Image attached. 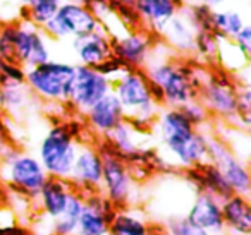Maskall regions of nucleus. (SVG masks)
I'll list each match as a JSON object with an SVG mask.
<instances>
[{
	"label": "nucleus",
	"instance_id": "obj_1",
	"mask_svg": "<svg viewBox=\"0 0 251 235\" xmlns=\"http://www.w3.org/2000/svg\"><path fill=\"white\" fill-rule=\"evenodd\" d=\"M151 127L176 165L188 170L208 162V134L193 127L179 108H160Z\"/></svg>",
	"mask_w": 251,
	"mask_h": 235
},
{
	"label": "nucleus",
	"instance_id": "obj_2",
	"mask_svg": "<svg viewBox=\"0 0 251 235\" xmlns=\"http://www.w3.org/2000/svg\"><path fill=\"white\" fill-rule=\"evenodd\" d=\"M148 81L162 91L164 107L179 108L198 98L201 72L198 66H189L177 57H158L151 50L143 67Z\"/></svg>",
	"mask_w": 251,
	"mask_h": 235
},
{
	"label": "nucleus",
	"instance_id": "obj_3",
	"mask_svg": "<svg viewBox=\"0 0 251 235\" xmlns=\"http://www.w3.org/2000/svg\"><path fill=\"white\" fill-rule=\"evenodd\" d=\"M0 59L23 69L36 67L52 59L50 43L43 29L23 19L0 28Z\"/></svg>",
	"mask_w": 251,
	"mask_h": 235
},
{
	"label": "nucleus",
	"instance_id": "obj_4",
	"mask_svg": "<svg viewBox=\"0 0 251 235\" xmlns=\"http://www.w3.org/2000/svg\"><path fill=\"white\" fill-rule=\"evenodd\" d=\"M112 93L124 110L126 120L131 122L140 132H148L162 107L153 101L150 81L143 69H129L112 81Z\"/></svg>",
	"mask_w": 251,
	"mask_h": 235
},
{
	"label": "nucleus",
	"instance_id": "obj_5",
	"mask_svg": "<svg viewBox=\"0 0 251 235\" xmlns=\"http://www.w3.org/2000/svg\"><path fill=\"white\" fill-rule=\"evenodd\" d=\"M79 131V129H77ZM73 122L55 124L47 131L38 144V155L43 170L53 179H69L81 142Z\"/></svg>",
	"mask_w": 251,
	"mask_h": 235
},
{
	"label": "nucleus",
	"instance_id": "obj_6",
	"mask_svg": "<svg viewBox=\"0 0 251 235\" xmlns=\"http://www.w3.org/2000/svg\"><path fill=\"white\" fill-rule=\"evenodd\" d=\"M0 177L18 196L35 201L49 175L36 155L9 148L0 158Z\"/></svg>",
	"mask_w": 251,
	"mask_h": 235
},
{
	"label": "nucleus",
	"instance_id": "obj_7",
	"mask_svg": "<svg viewBox=\"0 0 251 235\" xmlns=\"http://www.w3.org/2000/svg\"><path fill=\"white\" fill-rule=\"evenodd\" d=\"M74 70V64L50 59L49 62L26 69L25 84L33 96L50 103L66 105L73 88Z\"/></svg>",
	"mask_w": 251,
	"mask_h": 235
},
{
	"label": "nucleus",
	"instance_id": "obj_8",
	"mask_svg": "<svg viewBox=\"0 0 251 235\" xmlns=\"http://www.w3.org/2000/svg\"><path fill=\"white\" fill-rule=\"evenodd\" d=\"M198 100L208 110L210 117L234 124V120H236L237 81L232 79V76L224 69L206 70L205 74H201Z\"/></svg>",
	"mask_w": 251,
	"mask_h": 235
},
{
	"label": "nucleus",
	"instance_id": "obj_9",
	"mask_svg": "<svg viewBox=\"0 0 251 235\" xmlns=\"http://www.w3.org/2000/svg\"><path fill=\"white\" fill-rule=\"evenodd\" d=\"M98 151H100L101 162H103L100 192L103 194L115 208L131 206L133 196H134V187H136V180L133 179L129 165H127L119 155H115L105 142H101Z\"/></svg>",
	"mask_w": 251,
	"mask_h": 235
},
{
	"label": "nucleus",
	"instance_id": "obj_10",
	"mask_svg": "<svg viewBox=\"0 0 251 235\" xmlns=\"http://www.w3.org/2000/svg\"><path fill=\"white\" fill-rule=\"evenodd\" d=\"M100 21L81 2L64 0L55 18L43 28L49 40H77L100 28Z\"/></svg>",
	"mask_w": 251,
	"mask_h": 235
},
{
	"label": "nucleus",
	"instance_id": "obj_11",
	"mask_svg": "<svg viewBox=\"0 0 251 235\" xmlns=\"http://www.w3.org/2000/svg\"><path fill=\"white\" fill-rule=\"evenodd\" d=\"M208 162L222 173L234 194L250 197L251 177L246 162L217 136H208Z\"/></svg>",
	"mask_w": 251,
	"mask_h": 235
},
{
	"label": "nucleus",
	"instance_id": "obj_12",
	"mask_svg": "<svg viewBox=\"0 0 251 235\" xmlns=\"http://www.w3.org/2000/svg\"><path fill=\"white\" fill-rule=\"evenodd\" d=\"M108 93H112L110 79H107L93 67L76 66L67 105H71L74 112L84 115V112L90 110L97 101H100Z\"/></svg>",
	"mask_w": 251,
	"mask_h": 235
},
{
	"label": "nucleus",
	"instance_id": "obj_13",
	"mask_svg": "<svg viewBox=\"0 0 251 235\" xmlns=\"http://www.w3.org/2000/svg\"><path fill=\"white\" fill-rule=\"evenodd\" d=\"M157 36L147 29H126L122 35L112 40V55L117 57L129 69H143L148 62L153 47L157 45Z\"/></svg>",
	"mask_w": 251,
	"mask_h": 235
},
{
	"label": "nucleus",
	"instance_id": "obj_14",
	"mask_svg": "<svg viewBox=\"0 0 251 235\" xmlns=\"http://www.w3.org/2000/svg\"><path fill=\"white\" fill-rule=\"evenodd\" d=\"M101 170H103V162H101V155L98 148L91 144H81L67 180L71 182L73 189L81 192L83 196L90 192H97V190H100Z\"/></svg>",
	"mask_w": 251,
	"mask_h": 235
},
{
	"label": "nucleus",
	"instance_id": "obj_15",
	"mask_svg": "<svg viewBox=\"0 0 251 235\" xmlns=\"http://www.w3.org/2000/svg\"><path fill=\"white\" fill-rule=\"evenodd\" d=\"M84 208L77 221L76 235H110V220L117 208L100 192L84 194Z\"/></svg>",
	"mask_w": 251,
	"mask_h": 235
},
{
	"label": "nucleus",
	"instance_id": "obj_16",
	"mask_svg": "<svg viewBox=\"0 0 251 235\" xmlns=\"http://www.w3.org/2000/svg\"><path fill=\"white\" fill-rule=\"evenodd\" d=\"M186 218L210 235H227L222 220V203L208 192H196Z\"/></svg>",
	"mask_w": 251,
	"mask_h": 235
},
{
	"label": "nucleus",
	"instance_id": "obj_17",
	"mask_svg": "<svg viewBox=\"0 0 251 235\" xmlns=\"http://www.w3.org/2000/svg\"><path fill=\"white\" fill-rule=\"evenodd\" d=\"M184 7V0H134V9L141 26L148 33L160 36L169 21Z\"/></svg>",
	"mask_w": 251,
	"mask_h": 235
},
{
	"label": "nucleus",
	"instance_id": "obj_18",
	"mask_svg": "<svg viewBox=\"0 0 251 235\" xmlns=\"http://www.w3.org/2000/svg\"><path fill=\"white\" fill-rule=\"evenodd\" d=\"M73 48L77 59L76 66L97 69L98 66H101L105 60L112 57V40L110 35L103 29V26H100L91 35L73 40Z\"/></svg>",
	"mask_w": 251,
	"mask_h": 235
},
{
	"label": "nucleus",
	"instance_id": "obj_19",
	"mask_svg": "<svg viewBox=\"0 0 251 235\" xmlns=\"http://www.w3.org/2000/svg\"><path fill=\"white\" fill-rule=\"evenodd\" d=\"M84 118L93 134L105 138L112 129L117 127L122 120H126V115L115 94L108 93L100 101H97L90 110L84 112Z\"/></svg>",
	"mask_w": 251,
	"mask_h": 235
},
{
	"label": "nucleus",
	"instance_id": "obj_20",
	"mask_svg": "<svg viewBox=\"0 0 251 235\" xmlns=\"http://www.w3.org/2000/svg\"><path fill=\"white\" fill-rule=\"evenodd\" d=\"M73 190V186H71V182L67 179L49 177L35 199L38 203V210L42 213V216H45L50 221L59 218L66 210L67 199H69Z\"/></svg>",
	"mask_w": 251,
	"mask_h": 235
},
{
	"label": "nucleus",
	"instance_id": "obj_21",
	"mask_svg": "<svg viewBox=\"0 0 251 235\" xmlns=\"http://www.w3.org/2000/svg\"><path fill=\"white\" fill-rule=\"evenodd\" d=\"M196 29L184 14V11H179L171 21L162 29L160 38L169 45L167 48L177 52L179 55H193L195 53V38Z\"/></svg>",
	"mask_w": 251,
	"mask_h": 235
},
{
	"label": "nucleus",
	"instance_id": "obj_22",
	"mask_svg": "<svg viewBox=\"0 0 251 235\" xmlns=\"http://www.w3.org/2000/svg\"><path fill=\"white\" fill-rule=\"evenodd\" d=\"M184 175L188 179V182L196 187V192H208L213 197H217L220 203L234 194L230 186L227 184V180L222 177V173L210 162L188 168Z\"/></svg>",
	"mask_w": 251,
	"mask_h": 235
},
{
	"label": "nucleus",
	"instance_id": "obj_23",
	"mask_svg": "<svg viewBox=\"0 0 251 235\" xmlns=\"http://www.w3.org/2000/svg\"><path fill=\"white\" fill-rule=\"evenodd\" d=\"M222 220L226 234L251 235V204L250 197L232 194L222 201Z\"/></svg>",
	"mask_w": 251,
	"mask_h": 235
},
{
	"label": "nucleus",
	"instance_id": "obj_24",
	"mask_svg": "<svg viewBox=\"0 0 251 235\" xmlns=\"http://www.w3.org/2000/svg\"><path fill=\"white\" fill-rule=\"evenodd\" d=\"M150 225L141 211L131 206L117 208L110 220V235H145Z\"/></svg>",
	"mask_w": 251,
	"mask_h": 235
},
{
	"label": "nucleus",
	"instance_id": "obj_25",
	"mask_svg": "<svg viewBox=\"0 0 251 235\" xmlns=\"http://www.w3.org/2000/svg\"><path fill=\"white\" fill-rule=\"evenodd\" d=\"M84 208V197L81 192L73 190L67 199L66 210L59 218L50 221V234L53 235H76L77 221H79L81 211Z\"/></svg>",
	"mask_w": 251,
	"mask_h": 235
},
{
	"label": "nucleus",
	"instance_id": "obj_26",
	"mask_svg": "<svg viewBox=\"0 0 251 235\" xmlns=\"http://www.w3.org/2000/svg\"><path fill=\"white\" fill-rule=\"evenodd\" d=\"M33 100L31 91L25 83H5L0 84V112L19 114Z\"/></svg>",
	"mask_w": 251,
	"mask_h": 235
},
{
	"label": "nucleus",
	"instance_id": "obj_27",
	"mask_svg": "<svg viewBox=\"0 0 251 235\" xmlns=\"http://www.w3.org/2000/svg\"><path fill=\"white\" fill-rule=\"evenodd\" d=\"M64 0H33L31 4L25 9L23 18L29 21L33 26L43 29L53 18L62 5Z\"/></svg>",
	"mask_w": 251,
	"mask_h": 235
},
{
	"label": "nucleus",
	"instance_id": "obj_28",
	"mask_svg": "<svg viewBox=\"0 0 251 235\" xmlns=\"http://www.w3.org/2000/svg\"><path fill=\"white\" fill-rule=\"evenodd\" d=\"M234 124L243 131H248L251 124V90L250 83L237 81V101H236V120Z\"/></svg>",
	"mask_w": 251,
	"mask_h": 235
},
{
	"label": "nucleus",
	"instance_id": "obj_29",
	"mask_svg": "<svg viewBox=\"0 0 251 235\" xmlns=\"http://www.w3.org/2000/svg\"><path fill=\"white\" fill-rule=\"evenodd\" d=\"M220 40L212 31H198L195 38V55L205 62H213L219 55Z\"/></svg>",
	"mask_w": 251,
	"mask_h": 235
},
{
	"label": "nucleus",
	"instance_id": "obj_30",
	"mask_svg": "<svg viewBox=\"0 0 251 235\" xmlns=\"http://www.w3.org/2000/svg\"><path fill=\"white\" fill-rule=\"evenodd\" d=\"M165 235H210L203 228L196 227L195 223L186 218V214H176V216H169L165 223L162 225Z\"/></svg>",
	"mask_w": 251,
	"mask_h": 235
},
{
	"label": "nucleus",
	"instance_id": "obj_31",
	"mask_svg": "<svg viewBox=\"0 0 251 235\" xmlns=\"http://www.w3.org/2000/svg\"><path fill=\"white\" fill-rule=\"evenodd\" d=\"M179 110H181L182 115L188 118L189 124H191L193 127L200 129V131H203V127L210 122L208 110L203 107V103L198 100V98H196V100L188 101V103H184L182 107H179Z\"/></svg>",
	"mask_w": 251,
	"mask_h": 235
},
{
	"label": "nucleus",
	"instance_id": "obj_32",
	"mask_svg": "<svg viewBox=\"0 0 251 235\" xmlns=\"http://www.w3.org/2000/svg\"><path fill=\"white\" fill-rule=\"evenodd\" d=\"M25 72H26V69H23L18 64L0 59V84L25 83Z\"/></svg>",
	"mask_w": 251,
	"mask_h": 235
},
{
	"label": "nucleus",
	"instance_id": "obj_33",
	"mask_svg": "<svg viewBox=\"0 0 251 235\" xmlns=\"http://www.w3.org/2000/svg\"><path fill=\"white\" fill-rule=\"evenodd\" d=\"M97 70L100 74H103V76L107 77V79L115 81L119 76H121V74H124L126 70H129V67L126 66L124 62H121V60H119L117 57L112 55L110 59L105 60V62L101 64V66H98Z\"/></svg>",
	"mask_w": 251,
	"mask_h": 235
},
{
	"label": "nucleus",
	"instance_id": "obj_34",
	"mask_svg": "<svg viewBox=\"0 0 251 235\" xmlns=\"http://www.w3.org/2000/svg\"><path fill=\"white\" fill-rule=\"evenodd\" d=\"M248 23L244 21L243 14L237 11H227V23H226V40H232Z\"/></svg>",
	"mask_w": 251,
	"mask_h": 235
},
{
	"label": "nucleus",
	"instance_id": "obj_35",
	"mask_svg": "<svg viewBox=\"0 0 251 235\" xmlns=\"http://www.w3.org/2000/svg\"><path fill=\"white\" fill-rule=\"evenodd\" d=\"M232 43L237 47L243 55H246L250 59V53H251V26L246 24L236 36L232 38Z\"/></svg>",
	"mask_w": 251,
	"mask_h": 235
},
{
	"label": "nucleus",
	"instance_id": "obj_36",
	"mask_svg": "<svg viewBox=\"0 0 251 235\" xmlns=\"http://www.w3.org/2000/svg\"><path fill=\"white\" fill-rule=\"evenodd\" d=\"M0 235H35L28 227L19 225L18 221H11L7 225H0Z\"/></svg>",
	"mask_w": 251,
	"mask_h": 235
},
{
	"label": "nucleus",
	"instance_id": "obj_37",
	"mask_svg": "<svg viewBox=\"0 0 251 235\" xmlns=\"http://www.w3.org/2000/svg\"><path fill=\"white\" fill-rule=\"evenodd\" d=\"M145 235H165V234H164L162 225H150V228H148Z\"/></svg>",
	"mask_w": 251,
	"mask_h": 235
},
{
	"label": "nucleus",
	"instance_id": "obj_38",
	"mask_svg": "<svg viewBox=\"0 0 251 235\" xmlns=\"http://www.w3.org/2000/svg\"><path fill=\"white\" fill-rule=\"evenodd\" d=\"M224 2H226V0H201V4L210 9H217L219 5H222Z\"/></svg>",
	"mask_w": 251,
	"mask_h": 235
},
{
	"label": "nucleus",
	"instance_id": "obj_39",
	"mask_svg": "<svg viewBox=\"0 0 251 235\" xmlns=\"http://www.w3.org/2000/svg\"><path fill=\"white\" fill-rule=\"evenodd\" d=\"M18 2H19V4L23 5V9H26V7H28L29 4H31L33 0H18Z\"/></svg>",
	"mask_w": 251,
	"mask_h": 235
},
{
	"label": "nucleus",
	"instance_id": "obj_40",
	"mask_svg": "<svg viewBox=\"0 0 251 235\" xmlns=\"http://www.w3.org/2000/svg\"><path fill=\"white\" fill-rule=\"evenodd\" d=\"M73 2H79V0H73Z\"/></svg>",
	"mask_w": 251,
	"mask_h": 235
},
{
	"label": "nucleus",
	"instance_id": "obj_41",
	"mask_svg": "<svg viewBox=\"0 0 251 235\" xmlns=\"http://www.w3.org/2000/svg\"><path fill=\"white\" fill-rule=\"evenodd\" d=\"M45 235H53V234H45Z\"/></svg>",
	"mask_w": 251,
	"mask_h": 235
}]
</instances>
